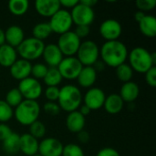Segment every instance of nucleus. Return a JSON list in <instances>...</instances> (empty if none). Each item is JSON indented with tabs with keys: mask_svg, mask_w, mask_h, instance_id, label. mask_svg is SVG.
<instances>
[{
	"mask_svg": "<svg viewBox=\"0 0 156 156\" xmlns=\"http://www.w3.org/2000/svg\"><path fill=\"white\" fill-rule=\"evenodd\" d=\"M128 49L120 40L106 41L100 48V56L106 66L117 68L125 63L128 58Z\"/></svg>",
	"mask_w": 156,
	"mask_h": 156,
	"instance_id": "1",
	"label": "nucleus"
},
{
	"mask_svg": "<svg viewBox=\"0 0 156 156\" xmlns=\"http://www.w3.org/2000/svg\"><path fill=\"white\" fill-rule=\"evenodd\" d=\"M80 90L73 84H67L59 89L58 104L61 110L67 112L78 111L82 102Z\"/></svg>",
	"mask_w": 156,
	"mask_h": 156,
	"instance_id": "2",
	"label": "nucleus"
},
{
	"mask_svg": "<svg viewBox=\"0 0 156 156\" xmlns=\"http://www.w3.org/2000/svg\"><path fill=\"white\" fill-rule=\"evenodd\" d=\"M41 109L37 101L24 100L14 111V117L23 126H29L37 121Z\"/></svg>",
	"mask_w": 156,
	"mask_h": 156,
	"instance_id": "3",
	"label": "nucleus"
},
{
	"mask_svg": "<svg viewBox=\"0 0 156 156\" xmlns=\"http://www.w3.org/2000/svg\"><path fill=\"white\" fill-rule=\"evenodd\" d=\"M129 65L133 71L138 73H145L155 64L152 58V53L146 48L136 47L128 53Z\"/></svg>",
	"mask_w": 156,
	"mask_h": 156,
	"instance_id": "4",
	"label": "nucleus"
},
{
	"mask_svg": "<svg viewBox=\"0 0 156 156\" xmlns=\"http://www.w3.org/2000/svg\"><path fill=\"white\" fill-rule=\"evenodd\" d=\"M44 48V41L31 37H27L22 41V43L16 48V52L17 55L21 57V58L31 61L42 56Z\"/></svg>",
	"mask_w": 156,
	"mask_h": 156,
	"instance_id": "5",
	"label": "nucleus"
},
{
	"mask_svg": "<svg viewBox=\"0 0 156 156\" xmlns=\"http://www.w3.org/2000/svg\"><path fill=\"white\" fill-rule=\"evenodd\" d=\"M76 55V58L83 67L93 66V64L99 59L100 48L96 42L92 40H85L80 43Z\"/></svg>",
	"mask_w": 156,
	"mask_h": 156,
	"instance_id": "6",
	"label": "nucleus"
},
{
	"mask_svg": "<svg viewBox=\"0 0 156 156\" xmlns=\"http://www.w3.org/2000/svg\"><path fill=\"white\" fill-rule=\"evenodd\" d=\"M48 24L52 32L56 34L61 35L69 31L73 24L70 12L67 9L60 8L50 17Z\"/></svg>",
	"mask_w": 156,
	"mask_h": 156,
	"instance_id": "7",
	"label": "nucleus"
},
{
	"mask_svg": "<svg viewBox=\"0 0 156 156\" xmlns=\"http://www.w3.org/2000/svg\"><path fill=\"white\" fill-rule=\"evenodd\" d=\"M80 43L81 40L77 37L74 31L69 30L64 34L59 35L57 46L58 47L63 56L65 55L66 57H74V55H76L78 52Z\"/></svg>",
	"mask_w": 156,
	"mask_h": 156,
	"instance_id": "8",
	"label": "nucleus"
},
{
	"mask_svg": "<svg viewBox=\"0 0 156 156\" xmlns=\"http://www.w3.org/2000/svg\"><path fill=\"white\" fill-rule=\"evenodd\" d=\"M18 90L20 91L23 99L29 101H37L43 92V88L39 80L28 77L19 81Z\"/></svg>",
	"mask_w": 156,
	"mask_h": 156,
	"instance_id": "9",
	"label": "nucleus"
},
{
	"mask_svg": "<svg viewBox=\"0 0 156 156\" xmlns=\"http://www.w3.org/2000/svg\"><path fill=\"white\" fill-rule=\"evenodd\" d=\"M70 16L76 26H90L95 18V12L92 7L79 3L71 8Z\"/></svg>",
	"mask_w": 156,
	"mask_h": 156,
	"instance_id": "10",
	"label": "nucleus"
},
{
	"mask_svg": "<svg viewBox=\"0 0 156 156\" xmlns=\"http://www.w3.org/2000/svg\"><path fill=\"white\" fill-rule=\"evenodd\" d=\"M83 66L76 57L63 58L57 69H58L62 79L75 80L81 71Z\"/></svg>",
	"mask_w": 156,
	"mask_h": 156,
	"instance_id": "11",
	"label": "nucleus"
},
{
	"mask_svg": "<svg viewBox=\"0 0 156 156\" xmlns=\"http://www.w3.org/2000/svg\"><path fill=\"white\" fill-rule=\"evenodd\" d=\"M122 32L121 23L112 18L104 20L100 26V34L107 41L118 40Z\"/></svg>",
	"mask_w": 156,
	"mask_h": 156,
	"instance_id": "12",
	"label": "nucleus"
},
{
	"mask_svg": "<svg viewBox=\"0 0 156 156\" xmlns=\"http://www.w3.org/2000/svg\"><path fill=\"white\" fill-rule=\"evenodd\" d=\"M63 146L58 139L48 137L39 143L38 154L41 156H61Z\"/></svg>",
	"mask_w": 156,
	"mask_h": 156,
	"instance_id": "13",
	"label": "nucleus"
},
{
	"mask_svg": "<svg viewBox=\"0 0 156 156\" xmlns=\"http://www.w3.org/2000/svg\"><path fill=\"white\" fill-rule=\"evenodd\" d=\"M106 95L104 91L100 88H90L82 99L84 104L88 106L91 111L99 110L103 107Z\"/></svg>",
	"mask_w": 156,
	"mask_h": 156,
	"instance_id": "14",
	"label": "nucleus"
},
{
	"mask_svg": "<svg viewBox=\"0 0 156 156\" xmlns=\"http://www.w3.org/2000/svg\"><path fill=\"white\" fill-rule=\"evenodd\" d=\"M42 57L46 65L48 66V68H57L64 58L57 44L53 43L45 45Z\"/></svg>",
	"mask_w": 156,
	"mask_h": 156,
	"instance_id": "15",
	"label": "nucleus"
},
{
	"mask_svg": "<svg viewBox=\"0 0 156 156\" xmlns=\"http://www.w3.org/2000/svg\"><path fill=\"white\" fill-rule=\"evenodd\" d=\"M9 69H10V75L15 80L20 81L30 76L32 65L30 61L25 60L23 58H17Z\"/></svg>",
	"mask_w": 156,
	"mask_h": 156,
	"instance_id": "16",
	"label": "nucleus"
},
{
	"mask_svg": "<svg viewBox=\"0 0 156 156\" xmlns=\"http://www.w3.org/2000/svg\"><path fill=\"white\" fill-rule=\"evenodd\" d=\"M61 8L59 0H37L35 2L36 11L44 17H51Z\"/></svg>",
	"mask_w": 156,
	"mask_h": 156,
	"instance_id": "17",
	"label": "nucleus"
},
{
	"mask_svg": "<svg viewBox=\"0 0 156 156\" xmlns=\"http://www.w3.org/2000/svg\"><path fill=\"white\" fill-rule=\"evenodd\" d=\"M38 140L34 138L29 133L20 135L19 139V151L25 155L32 156L38 154Z\"/></svg>",
	"mask_w": 156,
	"mask_h": 156,
	"instance_id": "18",
	"label": "nucleus"
},
{
	"mask_svg": "<svg viewBox=\"0 0 156 156\" xmlns=\"http://www.w3.org/2000/svg\"><path fill=\"white\" fill-rule=\"evenodd\" d=\"M85 123L86 119L79 111L69 112L66 118V126L68 130L72 133H78L84 130Z\"/></svg>",
	"mask_w": 156,
	"mask_h": 156,
	"instance_id": "19",
	"label": "nucleus"
},
{
	"mask_svg": "<svg viewBox=\"0 0 156 156\" xmlns=\"http://www.w3.org/2000/svg\"><path fill=\"white\" fill-rule=\"evenodd\" d=\"M5 37L6 44H8L9 46L15 48H17L22 43V41L26 38L24 30L22 29L21 27L16 25H12L5 29Z\"/></svg>",
	"mask_w": 156,
	"mask_h": 156,
	"instance_id": "20",
	"label": "nucleus"
},
{
	"mask_svg": "<svg viewBox=\"0 0 156 156\" xmlns=\"http://www.w3.org/2000/svg\"><path fill=\"white\" fill-rule=\"evenodd\" d=\"M139 94H140V88L138 84L131 80L122 84L119 95L121 96V98L124 102L132 103L138 98Z\"/></svg>",
	"mask_w": 156,
	"mask_h": 156,
	"instance_id": "21",
	"label": "nucleus"
},
{
	"mask_svg": "<svg viewBox=\"0 0 156 156\" xmlns=\"http://www.w3.org/2000/svg\"><path fill=\"white\" fill-rule=\"evenodd\" d=\"M97 75L98 73L92 66L83 67L77 77L78 83L83 88H91L97 80Z\"/></svg>",
	"mask_w": 156,
	"mask_h": 156,
	"instance_id": "22",
	"label": "nucleus"
},
{
	"mask_svg": "<svg viewBox=\"0 0 156 156\" xmlns=\"http://www.w3.org/2000/svg\"><path fill=\"white\" fill-rule=\"evenodd\" d=\"M17 59L16 49L5 43L0 46V65L4 68H10Z\"/></svg>",
	"mask_w": 156,
	"mask_h": 156,
	"instance_id": "23",
	"label": "nucleus"
},
{
	"mask_svg": "<svg viewBox=\"0 0 156 156\" xmlns=\"http://www.w3.org/2000/svg\"><path fill=\"white\" fill-rule=\"evenodd\" d=\"M124 105V101L118 93H112L105 98L103 107L105 111L110 114H117L122 112Z\"/></svg>",
	"mask_w": 156,
	"mask_h": 156,
	"instance_id": "24",
	"label": "nucleus"
},
{
	"mask_svg": "<svg viewBox=\"0 0 156 156\" xmlns=\"http://www.w3.org/2000/svg\"><path fill=\"white\" fill-rule=\"evenodd\" d=\"M139 29L143 35L147 37H154L156 36V18L154 16L146 15L139 23Z\"/></svg>",
	"mask_w": 156,
	"mask_h": 156,
	"instance_id": "25",
	"label": "nucleus"
},
{
	"mask_svg": "<svg viewBox=\"0 0 156 156\" xmlns=\"http://www.w3.org/2000/svg\"><path fill=\"white\" fill-rule=\"evenodd\" d=\"M19 134L12 133L5 140L2 142L5 152L8 154H16L17 152H19Z\"/></svg>",
	"mask_w": 156,
	"mask_h": 156,
	"instance_id": "26",
	"label": "nucleus"
},
{
	"mask_svg": "<svg viewBox=\"0 0 156 156\" xmlns=\"http://www.w3.org/2000/svg\"><path fill=\"white\" fill-rule=\"evenodd\" d=\"M52 33V30L50 28V26L48 22H41L37 23L34 26L32 29V35L33 37L39 39L43 41L44 39L48 38Z\"/></svg>",
	"mask_w": 156,
	"mask_h": 156,
	"instance_id": "27",
	"label": "nucleus"
},
{
	"mask_svg": "<svg viewBox=\"0 0 156 156\" xmlns=\"http://www.w3.org/2000/svg\"><path fill=\"white\" fill-rule=\"evenodd\" d=\"M7 6L13 15L22 16L28 10L29 2L27 0H10Z\"/></svg>",
	"mask_w": 156,
	"mask_h": 156,
	"instance_id": "28",
	"label": "nucleus"
},
{
	"mask_svg": "<svg viewBox=\"0 0 156 156\" xmlns=\"http://www.w3.org/2000/svg\"><path fill=\"white\" fill-rule=\"evenodd\" d=\"M62 77L57 68H48L43 80L48 87H58L62 81Z\"/></svg>",
	"mask_w": 156,
	"mask_h": 156,
	"instance_id": "29",
	"label": "nucleus"
},
{
	"mask_svg": "<svg viewBox=\"0 0 156 156\" xmlns=\"http://www.w3.org/2000/svg\"><path fill=\"white\" fill-rule=\"evenodd\" d=\"M115 69H116V76L119 80L122 81L123 83L132 80L133 76V70L129 64L123 63Z\"/></svg>",
	"mask_w": 156,
	"mask_h": 156,
	"instance_id": "30",
	"label": "nucleus"
},
{
	"mask_svg": "<svg viewBox=\"0 0 156 156\" xmlns=\"http://www.w3.org/2000/svg\"><path fill=\"white\" fill-rule=\"evenodd\" d=\"M23 101L24 99L17 88H13L10 90H8L5 95V101L12 108L17 107Z\"/></svg>",
	"mask_w": 156,
	"mask_h": 156,
	"instance_id": "31",
	"label": "nucleus"
},
{
	"mask_svg": "<svg viewBox=\"0 0 156 156\" xmlns=\"http://www.w3.org/2000/svg\"><path fill=\"white\" fill-rule=\"evenodd\" d=\"M46 132H47V129H46L45 124L38 120L34 122L31 125H29V134L32 135L37 140L42 139L45 136Z\"/></svg>",
	"mask_w": 156,
	"mask_h": 156,
	"instance_id": "32",
	"label": "nucleus"
},
{
	"mask_svg": "<svg viewBox=\"0 0 156 156\" xmlns=\"http://www.w3.org/2000/svg\"><path fill=\"white\" fill-rule=\"evenodd\" d=\"M14 116V110L5 101L0 100V123H5Z\"/></svg>",
	"mask_w": 156,
	"mask_h": 156,
	"instance_id": "33",
	"label": "nucleus"
},
{
	"mask_svg": "<svg viewBox=\"0 0 156 156\" xmlns=\"http://www.w3.org/2000/svg\"><path fill=\"white\" fill-rule=\"evenodd\" d=\"M61 156H85L84 151L76 144H68L63 146Z\"/></svg>",
	"mask_w": 156,
	"mask_h": 156,
	"instance_id": "34",
	"label": "nucleus"
},
{
	"mask_svg": "<svg viewBox=\"0 0 156 156\" xmlns=\"http://www.w3.org/2000/svg\"><path fill=\"white\" fill-rule=\"evenodd\" d=\"M48 67L44 63H36L32 65V69H31V74L33 76L32 78L37 80L40 79L43 80L48 72Z\"/></svg>",
	"mask_w": 156,
	"mask_h": 156,
	"instance_id": "35",
	"label": "nucleus"
},
{
	"mask_svg": "<svg viewBox=\"0 0 156 156\" xmlns=\"http://www.w3.org/2000/svg\"><path fill=\"white\" fill-rule=\"evenodd\" d=\"M43 110L46 113L51 115V116H57L59 114L61 109L58 106L57 102H52V101H48L43 105Z\"/></svg>",
	"mask_w": 156,
	"mask_h": 156,
	"instance_id": "36",
	"label": "nucleus"
},
{
	"mask_svg": "<svg viewBox=\"0 0 156 156\" xmlns=\"http://www.w3.org/2000/svg\"><path fill=\"white\" fill-rule=\"evenodd\" d=\"M136 5L139 8V11H150L155 7L156 0H137Z\"/></svg>",
	"mask_w": 156,
	"mask_h": 156,
	"instance_id": "37",
	"label": "nucleus"
},
{
	"mask_svg": "<svg viewBox=\"0 0 156 156\" xmlns=\"http://www.w3.org/2000/svg\"><path fill=\"white\" fill-rule=\"evenodd\" d=\"M59 95L58 87H48L45 90V97L48 101L55 102L58 101Z\"/></svg>",
	"mask_w": 156,
	"mask_h": 156,
	"instance_id": "38",
	"label": "nucleus"
},
{
	"mask_svg": "<svg viewBox=\"0 0 156 156\" xmlns=\"http://www.w3.org/2000/svg\"><path fill=\"white\" fill-rule=\"evenodd\" d=\"M145 81L146 83L154 88L156 86V68L155 66H154L153 68H151L148 71H146L145 73Z\"/></svg>",
	"mask_w": 156,
	"mask_h": 156,
	"instance_id": "39",
	"label": "nucleus"
},
{
	"mask_svg": "<svg viewBox=\"0 0 156 156\" xmlns=\"http://www.w3.org/2000/svg\"><path fill=\"white\" fill-rule=\"evenodd\" d=\"M74 33L81 40V38H84L90 35V26H77L76 29L74 30Z\"/></svg>",
	"mask_w": 156,
	"mask_h": 156,
	"instance_id": "40",
	"label": "nucleus"
},
{
	"mask_svg": "<svg viewBox=\"0 0 156 156\" xmlns=\"http://www.w3.org/2000/svg\"><path fill=\"white\" fill-rule=\"evenodd\" d=\"M13 132L8 125L5 123H0V142L5 140Z\"/></svg>",
	"mask_w": 156,
	"mask_h": 156,
	"instance_id": "41",
	"label": "nucleus"
},
{
	"mask_svg": "<svg viewBox=\"0 0 156 156\" xmlns=\"http://www.w3.org/2000/svg\"><path fill=\"white\" fill-rule=\"evenodd\" d=\"M96 156H121L119 152L111 147H105L101 149Z\"/></svg>",
	"mask_w": 156,
	"mask_h": 156,
	"instance_id": "42",
	"label": "nucleus"
},
{
	"mask_svg": "<svg viewBox=\"0 0 156 156\" xmlns=\"http://www.w3.org/2000/svg\"><path fill=\"white\" fill-rule=\"evenodd\" d=\"M77 134H78V140L81 144H86L90 141V133L87 131L82 130L80 133H78Z\"/></svg>",
	"mask_w": 156,
	"mask_h": 156,
	"instance_id": "43",
	"label": "nucleus"
},
{
	"mask_svg": "<svg viewBox=\"0 0 156 156\" xmlns=\"http://www.w3.org/2000/svg\"><path fill=\"white\" fill-rule=\"evenodd\" d=\"M78 3V0H59L60 6H64L66 8H73Z\"/></svg>",
	"mask_w": 156,
	"mask_h": 156,
	"instance_id": "44",
	"label": "nucleus"
},
{
	"mask_svg": "<svg viewBox=\"0 0 156 156\" xmlns=\"http://www.w3.org/2000/svg\"><path fill=\"white\" fill-rule=\"evenodd\" d=\"M92 67L94 68V69H95V70H96V72L98 73V72L103 71V70H104V69H105V67H106V65L103 63V61H102V60L98 59V60L93 64V66H92Z\"/></svg>",
	"mask_w": 156,
	"mask_h": 156,
	"instance_id": "45",
	"label": "nucleus"
},
{
	"mask_svg": "<svg viewBox=\"0 0 156 156\" xmlns=\"http://www.w3.org/2000/svg\"><path fill=\"white\" fill-rule=\"evenodd\" d=\"M80 3H81L84 5H87L89 7L93 8V6L98 4V0H80Z\"/></svg>",
	"mask_w": 156,
	"mask_h": 156,
	"instance_id": "46",
	"label": "nucleus"
},
{
	"mask_svg": "<svg viewBox=\"0 0 156 156\" xmlns=\"http://www.w3.org/2000/svg\"><path fill=\"white\" fill-rule=\"evenodd\" d=\"M79 112L85 117V116H87V115H89L90 113V112H91V110L88 107V106H86L85 104H83L82 106H80V110H79Z\"/></svg>",
	"mask_w": 156,
	"mask_h": 156,
	"instance_id": "47",
	"label": "nucleus"
},
{
	"mask_svg": "<svg viewBox=\"0 0 156 156\" xmlns=\"http://www.w3.org/2000/svg\"><path fill=\"white\" fill-rule=\"evenodd\" d=\"M146 16V14L144 12H142V11H137L135 14H134V18L135 20L139 23L141 20H143V18Z\"/></svg>",
	"mask_w": 156,
	"mask_h": 156,
	"instance_id": "48",
	"label": "nucleus"
},
{
	"mask_svg": "<svg viewBox=\"0 0 156 156\" xmlns=\"http://www.w3.org/2000/svg\"><path fill=\"white\" fill-rule=\"evenodd\" d=\"M5 43V31L0 27V46L4 45Z\"/></svg>",
	"mask_w": 156,
	"mask_h": 156,
	"instance_id": "49",
	"label": "nucleus"
},
{
	"mask_svg": "<svg viewBox=\"0 0 156 156\" xmlns=\"http://www.w3.org/2000/svg\"><path fill=\"white\" fill-rule=\"evenodd\" d=\"M32 156H41L39 154H35V155H32Z\"/></svg>",
	"mask_w": 156,
	"mask_h": 156,
	"instance_id": "50",
	"label": "nucleus"
}]
</instances>
